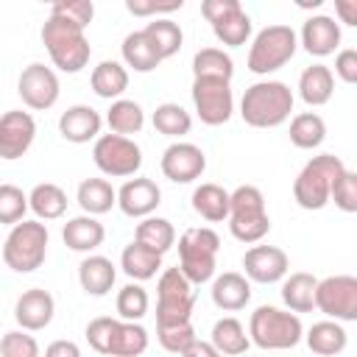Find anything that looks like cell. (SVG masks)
Masks as SVG:
<instances>
[{"label":"cell","mask_w":357,"mask_h":357,"mask_svg":"<svg viewBox=\"0 0 357 357\" xmlns=\"http://www.w3.org/2000/svg\"><path fill=\"white\" fill-rule=\"evenodd\" d=\"M293 92L284 81H257L240 98V117L251 128H276L293 112Z\"/></svg>","instance_id":"1"},{"label":"cell","mask_w":357,"mask_h":357,"mask_svg":"<svg viewBox=\"0 0 357 357\" xmlns=\"http://www.w3.org/2000/svg\"><path fill=\"white\" fill-rule=\"evenodd\" d=\"M86 343L103 357H139L148 349V329L139 321L123 318H92L86 324Z\"/></svg>","instance_id":"2"},{"label":"cell","mask_w":357,"mask_h":357,"mask_svg":"<svg viewBox=\"0 0 357 357\" xmlns=\"http://www.w3.org/2000/svg\"><path fill=\"white\" fill-rule=\"evenodd\" d=\"M304 337L301 318L290 310L259 304L248 318V340L265 351H284L298 346Z\"/></svg>","instance_id":"3"},{"label":"cell","mask_w":357,"mask_h":357,"mask_svg":"<svg viewBox=\"0 0 357 357\" xmlns=\"http://www.w3.org/2000/svg\"><path fill=\"white\" fill-rule=\"evenodd\" d=\"M42 45H45L53 67L61 70V73H70V75L81 73L89 64V56H92V47H89V39H86L84 28H78L73 22H64L59 17L45 20Z\"/></svg>","instance_id":"4"},{"label":"cell","mask_w":357,"mask_h":357,"mask_svg":"<svg viewBox=\"0 0 357 357\" xmlns=\"http://www.w3.org/2000/svg\"><path fill=\"white\" fill-rule=\"evenodd\" d=\"M218 251H220L218 231L209 226H192V229L181 231V237H178V265L176 268L184 273V279L192 287L212 282L215 268H218Z\"/></svg>","instance_id":"5"},{"label":"cell","mask_w":357,"mask_h":357,"mask_svg":"<svg viewBox=\"0 0 357 357\" xmlns=\"http://www.w3.org/2000/svg\"><path fill=\"white\" fill-rule=\"evenodd\" d=\"M346 170L343 159L335 156V153H321V156H312L296 176L293 181V198L301 209L307 212H318L329 204V192H332V184L337 181V176Z\"/></svg>","instance_id":"6"},{"label":"cell","mask_w":357,"mask_h":357,"mask_svg":"<svg viewBox=\"0 0 357 357\" xmlns=\"http://www.w3.org/2000/svg\"><path fill=\"white\" fill-rule=\"evenodd\" d=\"M229 231L240 243H259L271 231L265 195L254 184H240L229 192Z\"/></svg>","instance_id":"7"},{"label":"cell","mask_w":357,"mask_h":357,"mask_svg":"<svg viewBox=\"0 0 357 357\" xmlns=\"http://www.w3.org/2000/svg\"><path fill=\"white\" fill-rule=\"evenodd\" d=\"M47 226L42 220H20L11 226L6 243H3V262L14 273H31L42 268L47 257Z\"/></svg>","instance_id":"8"},{"label":"cell","mask_w":357,"mask_h":357,"mask_svg":"<svg viewBox=\"0 0 357 357\" xmlns=\"http://www.w3.org/2000/svg\"><path fill=\"white\" fill-rule=\"evenodd\" d=\"M298 50V36L290 25H265L248 47V70L254 75H271L282 70Z\"/></svg>","instance_id":"9"},{"label":"cell","mask_w":357,"mask_h":357,"mask_svg":"<svg viewBox=\"0 0 357 357\" xmlns=\"http://www.w3.org/2000/svg\"><path fill=\"white\" fill-rule=\"evenodd\" d=\"M195 287L178 268H165L156 282V326H176L192 321Z\"/></svg>","instance_id":"10"},{"label":"cell","mask_w":357,"mask_h":357,"mask_svg":"<svg viewBox=\"0 0 357 357\" xmlns=\"http://www.w3.org/2000/svg\"><path fill=\"white\" fill-rule=\"evenodd\" d=\"M92 162L103 176L128 178L142 167V148L131 137L100 134L92 145Z\"/></svg>","instance_id":"11"},{"label":"cell","mask_w":357,"mask_h":357,"mask_svg":"<svg viewBox=\"0 0 357 357\" xmlns=\"http://www.w3.org/2000/svg\"><path fill=\"white\" fill-rule=\"evenodd\" d=\"M204 20L212 25V33L226 47H240L251 39V17L240 6V0H204Z\"/></svg>","instance_id":"12"},{"label":"cell","mask_w":357,"mask_h":357,"mask_svg":"<svg viewBox=\"0 0 357 357\" xmlns=\"http://www.w3.org/2000/svg\"><path fill=\"white\" fill-rule=\"evenodd\" d=\"M315 310H321L329 321H337V324L357 321V276L337 273V276L318 279Z\"/></svg>","instance_id":"13"},{"label":"cell","mask_w":357,"mask_h":357,"mask_svg":"<svg viewBox=\"0 0 357 357\" xmlns=\"http://www.w3.org/2000/svg\"><path fill=\"white\" fill-rule=\"evenodd\" d=\"M192 106L204 126H223L234 112L231 81L223 78H192Z\"/></svg>","instance_id":"14"},{"label":"cell","mask_w":357,"mask_h":357,"mask_svg":"<svg viewBox=\"0 0 357 357\" xmlns=\"http://www.w3.org/2000/svg\"><path fill=\"white\" fill-rule=\"evenodd\" d=\"M17 95L33 112H45V109L56 106V100L61 95V84H59L56 70L42 64V61L28 64L17 78Z\"/></svg>","instance_id":"15"},{"label":"cell","mask_w":357,"mask_h":357,"mask_svg":"<svg viewBox=\"0 0 357 357\" xmlns=\"http://www.w3.org/2000/svg\"><path fill=\"white\" fill-rule=\"evenodd\" d=\"M159 167H162L165 178H170L173 184H190V181H195V178L204 176V170H206V153L198 145H192V142L176 139V142H170L165 148Z\"/></svg>","instance_id":"16"},{"label":"cell","mask_w":357,"mask_h":357,"mask_svg":"<svg viewBox=\"0 0 357 357\" xmlns=\"http://www.w3.org/2000/svg\"><path fill=\"white\" fill-rule=\"evenodd\" d=\"M36 139V120L31 112L11 109L0 114V159L14 162L28 153V148Z\"/></svg>","instance_id":"17"},{"label":"cell","mask_w":357,"mask_h":357,"mask_svg":"<svg viewBox=\"0 0 357 357\" xmlns=\"http://www.w3.org/2000/svg\"><path fill=\"white\" fill-rule=\"evenodd\" d=\"M243 276L257 284H276L287 276L290 259L279 245H251L243 254Z\"/></svg>","instance_id":"18"},{"label":"cell","mask_w":357,"mask_h":357,"mask_svg":"<svg viewBox=\"0 0 357 357\" xmlns=\"http://www.w3.org/2000/svg\"><path fill=\"white\" fill-rule=\"evenodd\" d=\"M159 204H162V190L156 187L153 178L137 176L117 190V206L128 218H148L156 212Z\"/></svg>","instance_id":"19"},{"label":"cell","mask_w":357,"mask_h":357,"mask_svg":"<svg viewBox=\"0 0 357 357\" xmlns=\"http://www.w3.org/2000/svg\"><path fill=\"white\" fill-rule=\"evenodd\" d=\"M296 36H298V45L310 56L324 59V56H332L340 45V25L335 22V17L315 14L301 25V33H296Z\"/></svg>","instance_id":"20"},{"label":"cell","mask_w":357,"mask_h":357,"mask_svg":"<svg viewBox=\"0 0 357 357\" xmlns=\"http://www.w3.org/2000/svg\"><path fill=\"white\" fill-rule=\"evenodd\" d=\"M100 128H103L100 112L92 109V106H86V103H75L67 112H61V117H59V134L67 142H75V145H84V142L98 139L100 137Z\"/></svg>","instance_id":"21"},{"label":"cell","mask_w":357,"mask_h":357,"mask_svg":"<svg viewBox=\"0 0 357 357\" xmlns=\"http://www.w3.org/2000/svg\"><path fill=\"white\" fill-rule=\"evenodd\" d=\"M53 312H56V301L47 290L42 287H31L25 290L17 304H14V318L20 324V329L25 332H39L45 329L50 321H53Z\"/></svg>","instance_id":"22"},{"label":"cell","mask_w":357,"mask_h":357,"mask_svg":"<svg viewBox=\"0 0 357 357\" xmlns=\"http://www.w3.org/2000/svg\"><path fill=\"white\" fill-rule=\"evenodd\" d=\"M212 301L218 310L223 312H237L251 301V282L237 273V271H226L220 276L212 279Z\"/></svg>","instance_id":"23"},{"label":"cell","mask_w":357,"mask_h":357,"mask_svg":"<svg viewBox=\"0 0 357 357\" xmlns=\"http://www.w3.org/2000/svg\"><path fill=\"white\" fill-rule=\"evenodd\" d=\"M61 240L70 251H81V254H89L95 251L103 240H106V229L98 218L92 215H75L64 223L61 229Z\"/></svg>","instance_id":"24"},{"label":"cell","mask_w":357,"mask_h":357,"mask_svg":"<svg viewBox=\"0 0 357 357\" xmlns=\"http://www.w3.org/2000/svg\"><path fill=\"white\" fill-rule=\"evenodd\" d=\"M114 279H117V271H114V262L109 257L89 254L78 265V284L86 296H98V298L106 296L114 287Z\"/></svg>","instance_id":"25"},{"label":"cell","mask_w":357,"mask_h":357,"mask_svg":"<svg viewBox=\"0 0 357 357\" xmlns=\"http://www.w3.org/2000/svg\"><path fill=\"white\" fill-rule=\"evenodd\" d=\"M335 95V75L326 64H310L298 75V98L307 106H324Z\"/></svg>","instance_id":"26"},{"label":"cell","mask_w":357,"mask_h":357,"mask_svg":"<svg viewBox=\"0 0 357 357\" xmlns=\"http://www.w3.org/2000/svg\"><path fill=\"white\" fill-rule=\"evenodd\" d=\"M304 340H307V349H310L312 354H318V357H335V354H340V351L349 346V335H346L343 324L329 321V318L312 324V326L307 329Z\"/></svg>","instance_id":"27"},{"label":"cell","mask_w":357,"mask_h":357,"mask_svg":"<svg viewBox=\"0 0 357 357\" xmlns=\"http://www.w3.org/2000/svg\"><path fill=\"white\" fill-rule=\"evenodd\" d=\"M75 201L78 206L84 209V215H106L112 212V206H117V190L112 187V181L106 178H84L78 184V192H75Z\"/></svg>","instance_id":"28"},{"label":"cell","mask_w":357,"mask_h":357,"mask_svg":"<svg viewBox=\"0 0 357 357\" xmlns=\"http://www.w3.org/2000/svg\"><path fill=\"white\" fill-rule=\"evenodd\" d=\"M120 53H123V67H131L134 73H151L162 64V56L156 53L145 31H131L120 45Z\"/></svg>","instance_id":"29"},{"label":"cell","mask_w":357,"mask_h":357,"mask_svg":"<svg viewBox=\"0 0 357 357\" xmlns=\"http://www.w3.org/2000/svg\"><path fill=\"white\" fill-rule=\"evenodd\" d=\"M120 268H123V273H126L128 279H134V282H148V279H153L156 271L162 268V254H156V251L145 248L142 243L131 240V243L123 248V254H120Z\"/></svg>","instance_id":"30"},{"label":"cell","mask_w":357,"mask_h":357,"mask_svg":"<svg viewBox=\"0 0 357 357\" xmlns=\"http://www.w3.org/2000/svg\"><path fill=\"white\" fill-rule=\"evenodd\" d=\"M209 343H212L223 357H243V354L248 351V346H251L245 326H243L237 318H231V315L215 321V326H212V332H209Z\"/></svg>","instance_id":"31"},{"label":"cell","mask_w":357,"mask_h":357,"mask_svg":"<svg viewBox=\"0 0 357 357\" xmlns=\"http://www.w3.org/2000/svg\"><path fill=\"white\" fill-rule=\"evenodd\" d=\"M315 284L318 279L312 273H290L282 279V301L290 312H312L315 310Z\"/></svg>","instance_id":"32"},{"label":"cell","mask_w":357,"mask_h":357,"mask_svg":"<svg viewBox=\"0 0 357 357\" xmlns=\"http://www.w3.org/2000/svg\"><path fill=\"white\" fill-rule=\"evenodd\" d=\"M89 84H92V92L98 98H106V100H117L126 89H128V70L114 61V59H106L100 61L92 75H89Z\"/></svg>","instance_id":"33"},{"label":"cell","mask_w":357,"mask_h":357,"mask_svg":"<svg viewBox=\"0 0 357 357\" xmlns=\"http://www.w3.org/2000/svg\"><path fill=\"white\" fill-rule=\"evenodd\" d=\"M190 201H192L195 215H201L209 223H220L229 218V190H223L220 184H212V181L198 184Z\"/></svg>","instance_id":"34"},{"label":"cell","mask_w":357,"mask_h":357,"mask_svg":"<svg viewBox=\"0 0 357 357\" xmlns=\"http://www.w3.org/2000/svg\"><path fill=\"white\" fill-rule=\"evenodd\" d=\"M106 126H109V134H117V137L139 134L145 126V112L137 100L117 98V100H112V106L106 112Z\"/></svg>","instance_id":"35"},{"label":"cell","mask_w":357,"mask_h":357,"mask_svg":"<svg viewBox=\"0 0 357 357\" xmlns=\"http://www.w3.org/2000/svg\"><path fill=\"white\" fill-rule=\"evenodd\" d=\"M28 209L39 220H56L67 212V192L53 181H42L28 192Z\"/></svg>","instance_id":"36"},{"label":"cell","mask_w":357,"mask_h":357,"mask_svg":"<svg viewBox=\"0 0 357 357\" xmlns=\"http://www.w3.org/2000/svg\"><path fill=\"white\" fill-rule=\"evenodd\" d=\"M134 240L142 243L145 248H151V251H156V254L165 257V251H170L173 243H176V229H173V223H170L167 218L148 215V218H142V220L137 223Z\"/></svg>","instance_id":"37"},{"label":"cell","mask_w":357,"mask_h":357,"mask_svg":"<svg viewBox=\"0 0 357 357\" xmlns=\"http://www.w3.org/2000/svg\"><path fill=\"white\" fill-rule=\"evenodd\" d=\"M234 61L223 47H201L192 56V78H223L231 81Z\"/></svg>","instance_id":"38"},{"label":"cell","mask_w":357,"mask_h":357,"mask_svg":"<svg viewBox=\"0 0 357 357\" xmlns=\"http://www.w3.org/2000/svg\"><path fill=\"white\" fill-rule=\"evenodd\" d=\"M326 139V123L315 112H301L290 120V142L301 151H312Z\"/></svg>","instance_id":"39"},{"label":"cell","mask_w":357,"mask_h":357,"mask_svg":"<svg viewBox=\"0 0 357 357\" xmlns=\"http://www.w3.org/2000/svg\"><path fill=\"white\" fill-rule=\"evenodd\" d=\"M142 31H145V36L153 42V47H156V53L162 56V61L170 59V56H176V53L181 50L184 33H181V25H178V22H173V20H167V17H156V20L148 22Z\"/></svg>","instance_id":"40"},{"label":"cell","mask_w":357,"mask_h":357,"mask_svg":"<svg viewBox=\"0 0 357 357\" xmlns=\"http://www.w3.org/2000/svg\"><path fill=\"white\" fill-rule=\"evenodd\" d=\"M151 123H153V128H156L159 134L173 137V139L190 134V128H192L190 112H187L184 106H178V103H170V100H167V103H159V106L153 109Z\"/></svg>","instance_id":"41"},{"label":"cell","mask_w":357,"mask_h":357,"mask_svg":"<svg viewBox=\"0 0 357 357\" xmlns=\"http://www.w3.org/2000/svg\"><path fill=\"white\" fill-rule=\"evenodd\" d=\"M114 307H117V315L123 321H142L145 312H148V293H145V287L139 282H128L126 287H120Z\"/></svg>","instance_id":"42"},{"label":"cell","mask_w":357,"mask_h":357,"mask_svg":"<svg viewBox=\"0 0 357 357\" xmlns=\"http://www.w3.org/2000/svg\"><path fill=\"white\" fill-rule=\"evenodd\" d=\"M28 212V195L14 184H0V223H20Z\"/></svg>","instance_id":"43"},{"label":"cell","mask_w":357,"mask_h":357,"mask_svg":"<svg viewBox=\"0 0 357 357\" xmlns=\"http://www.w3.org/2000/svg\"><path fill=\"white\" fill-rule=\"evenodd\" d=\"M50 17H59V20L73 22L86 31V25L95 17V6H92V0H59L50 6Z\"/></svg>","instance_id":"44"},{"label":"cell","mask_w":357,"mask_h":357,"mask_svg":"<svg viewBox=\"0 0 357 357\" xmlns=\"http://www.w3.org/2000/svg\"><path fill=\"white\" fill-rule=\"evenodd\" d=\"M329 201H335V206L346 215H354L357 212V173L354 170H343L337 176V181L332 184V192H329Z\"/></svg>","instance_id":"45"},{"label":"cell","mask_w":357,"mask_h":357,"mask_svg":"<svg viewBox=\"0 0 357 357\" xmlns=\"http://www.w3.org/2000/svg\"><path fill=\"white\" fill-rule=\"evenodd\" d=\"M39 343L31 332L14 329L0 337V357H39Z\"/></svg>","instance_id":"46"},{"label":"cell","mask_w":357,"mask_h":357,"mask_svg":"<svg viewBox=\"0 0 357 357\" xmlns=\"http://www.w3.org/2000/svg\"><path fill=\"white\" fill-rule=\"evenodd\" d=\"M156 337H159V346L170 354H181L192 340H195V329H192V321L187 324H176V326H156Z\"/></svg>","instance_id":"47"},{"label":"cell","mask_w":357,"mask_h":357,"mask_svg":"<svg viewBox=\"0 0 357 357\" xmlns=\"http://www.w3.org/2000/svg\"><path fill=\"white\" fill-rule=\"evenodd\" d=\"M184 0H170V3H156V0H126V8L134 17H156V14H170L178 11Z\"/></svg>","instance_id":"48"},{"label":"cell","mask_w":357,"mask_h":357,"mask_svg":"<svg viewBox=\"0 0 357 357\" xmlns=\"http://www.w3.org/2000/svg\"><path fill=\"white\" fill-rule=\"evenodd\" d=\"M343 84H357V50L354 47H346L335 56V73Z\"/></svg>","instance_id":"49"},{"label":"cell","mask_w":357,"mask_h":357,"mask_svg":"<svg viewBox=\"0 0 357 357\" xmlns=\"http://www.w3.org/2000/svg\"><path fill=\"white\" fill-rule=\"evenodd\" d=\"M45 357H81V349L73 340H53L45 349Z\"/></svg>","instance_id":"50"},{"label":"cell","mask_w":357,"mask_h":357,"mask_svg":"<svg viewBox=\"0 0 357 357\" xmlns=\"http://www.w3.org/2000/svg\"><path fill=\"white\" fill-rule=\"evenodd\" d=\"M178 357H223V354H220L209 340H198V337H195Z\"/></svg>","instance_id":"51"},{"label":"cell","mask_w":357,"mask_h":357,"mask_svg":"<svg viewBox=\"0 0 357 357\" xmlns=\"http://www.w3.org/2000/svg\"><path fill=\"white\" fill-rule=\"evenodd\" d=\"M335 11L343 25H357V0H335Z\"/></svg>","instance_id":"52"},{"label":"cell","mask_w":357,"mask_h":357,"mask_svg":"<svg viewBox=\"0 0 357 357\" xmlns=\"http://www.w3.org/2000/svg\"><path fill=\"white\" fill-rule=\"evenodd\" d=\"M243 357H248V354H243Z\"/></svg>","instance_id":"53"}]
</instances>
